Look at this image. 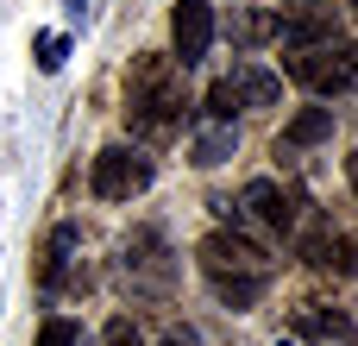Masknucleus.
Instances as JSON below:
<instances>
[{
  "instance_id": "1",
  "label": "nucleus",
  "mask_w": 358,
  "mask_h": 346,
  "mask_svg": "<svg viewBox=\"0 0 358 346\" xmlns=\"http://www.w3.org/2000/svg\"><path fill=\"white\" fill-rule=\"evenodd\" d=\"M195 265H201L208 290H214L227 309H252V303L271 290V277H277V258H271L252 233H239V227H214V233L195 246Z\"/></svg>"
},
{
  "instance_id": "2",
  "label": "nucleus",
  "mask_w": 358,
  "mask_h": 346,
  "mask_svg": "<svg viewBox=\"0 0 358 346\" xmlns=\"http://www.w3.org/2000/svg\"><path fill=\"white\" fill-rule=\"evenodd\" d=\"M189 113V88H182V63L164 50L132 57L126 69V126L138 139H170Z\"/></svg>"
},
{
  "instance_id": "3",
  "label": "nucleus",
  "mask_w": 358,
  "mask_h": 346,
  "mask_svg": "<svg viewBox=\"0 0 358 346\" xmlns=\"http://www.w3.org/2000/svg\"><path fill=\"white\" fill-rule=\"evenodd\" d=\"M239 221L258 227V233H271V240H296L302 227H315L308 195H296V189H283V183H271V177L245 183V195H239ZM245 227H239V233H245Z\"/></svg>"
},
{
  "instance_id": "4",
  "label": "nucleus",
  "mask_w": 358,
  "mask_h": 346,
  "mask_svg": "<svg viewBox=\"0 0 358 346\" xmlns=\"http://www.w3.org/2000/svg\"><path fill=\"white\" fill-rule=\"evenodd\" d=\"M283 69L308 95H346V88H358V44L334 38V44H315V50H289Z\"/></svg>"
},
{
  "instance_id": "5",
  "label": "nucleus",
  "mask_w": 358,
  "mask_h": 346,
  "mask_svg": "<svg viewBox=\"0 0 358 346\" xmlns=\"http://www.w3.org/2000/svg\"><path fill=\"white\" fill-rule=\"evenodd\" d=\"M120 277H126L132 296H170V284H176V258H170V246H164L157 227H138V233L120 246Z\"/></svg>"
},
{
  "instance_id": "6",
  "label": "nucleus",
  "mask_w": 358,
  "mask_h": 346,
  "mask_svg": "<svg viewBox=\"0 0 358 346\" xmlns=\"http://www.w3.org/2000/svg\"><path fill=\"white\" fill-rule=\"evenodd\" d=\"M151 177H157V164H151L145 151H132V145H107V151L94 158L88 189H94L101 202H132V195L151 189Z\"/></svg>"
},
{
  "instance_id": "7",
  "label": "nucleus",
  "mask_w": 358,
  "mask_h": 346,
  "mask_svg": "<svg viewBox=\"0 0 358 346\" xmlns=\"http://www.w3.org/2000/svg\"><path fill=\"white\" fill-rule=\"evenodd\" d=\"M277 95H283V82H277L271 69L239 63L233 76H220V82L208 88V120H233L239 107H277Z\"/></svg>"
},
{
  "instance_id": "8",
  "label": "nucleus",
  "mask_w": 358,
  "mask_h": 346,
  "mask_svg": "<svg viewBox=\"0 0 358 346\" xmlns=\"http://www.w3.org/2000/svg\"><path fill=\"white\" fill-rule=\"evenodd\" d=\"M334 38H340V6H327V0H283V13H277V44L315 50V44H334Z\"/></svg>"
},
{
  "instance_id": "9",
  "label": "nucleus",
  "mask_w": 358,
  "mask_h": 346,
  "mask_svg": "<svg viewBox=\"0 0 358 346\" xmlns=\"http://www.w3.org/2000/svg\"><path fill=\"white\" fill-rule=\"evenodd\" d=\"M170 44H176V63L195 69L214 44V6L208 0H176L170 6Z\"/></svg>"
},
{
  "instance_id": "10",
  "label": "nucleus",
  "mask_w": 358,
  "mask_h": 346,
  "mask_svg": "<svg viewBox=\"0 0 358 346\" xmlns=\"http://www.w3.org/2000/svg\"><path fill=\"white\" fill-rule=\"evenodd\" d=\"M302 258L315 271H334V277H358V233H334L315 221V233L302 240Z\"/></svg>"
},
{
  "instance_id": "11",
  "label": "nucleus",
  "mask_w": 358,
  "mask_h": 346,
  "mask_svg": "<svg viewBox=\"0 0 358 346\" xmlns=\"http://www.w3.org/2000/svg\"><path fill=\"white\" fill-rule=\"evenodd\" d=\"M296 340H315V346H352V340H358V321L346 315V309L302 303V309H296Z\"/></svg>"
},
{
  "instance_id": "12",
  "label": "nucleus",
  "mask_w": 358,
  "mask_h": 346,
  "mask_svg": "<svg viewBox=\"0 0 358 346\" xmlns=\"http://www.w3.org/2000/svg\"><path fill=\"white\" fill-rule=\"evenodd\" d=\"M233 145H239V126H233V120H201V126H195V139H189V164L214 170V164H227V158H233Z\"/></svg>"
},
{
  "instance_id": "13",
  "label": "nucleus",
  "mask_w": 358,
  "mask_h": 346,
  "mask_svg": "<svg viewBox=\"0 0 358 346\" xmlns=\"http://www.w3.org/2000/svg\"><path fill=\"white\" fill-rule=\"evenodd\" d=\"M321 139H334V107H302V113L283 126L277 158H283V151H308V145H321Z\"/></svg>"
},
{
  "instance_id": "14",
  "label": "nucleus",
  "mask_w": 358,
  "mask_h": 346,
  "mask_svg": "<svg viewBox=\"0 0 358 346\" xmlns=\"http://www.w3.org/2000/svg\"><path fill=\"white\" fill-rule=\"evenodd\" d=\"M69 258H76V227H57V233L44 240V258H38V284H44V290H63V271H69Z\"/></svg>"
},
{
  "instance_id": "15",
  "label": "nucleus",
  "mask_w": 358,
  "mask_h": 346,
  "mask_svg": "<svg viewBox=\"0 0 358 346\" xmlns=\"http://www.w3.org/2000/svg\"><path fill=\"white\" fill-rule=\"evenodd\" d=\"M31 57H38V69H44V76H57V69H63V57H69V38H63V32H38V38H31Z\"/></svg>"
},
{
  "instance_id": "16",
  "label": "nucleus",
  "mask_w": 358,
  "mask_h": 346,
  "mask_svg": "<svg viewBox=\"0 0 358 346\" xmlns=\"http://www.w3.org/2000/svg\"><path fill=\"white\" fill-rule=\"evenodd\" d=\"M233 38H239V44H258V38H277V13H271V19H264V13H239Z\"/></svg>"
},
{
  "instance_id": "17",
  "label": "nucleus",
  "mask_w": 358,
  "mask_h": 346,
  "mask_svg": "<svg viewBox=\"0 0 358 346\" xmlns=\"http://www.w3.org/2000/svg\"><path fill=\"white\" fill-rule=\"evenodd\" d=\"M38 346H88V334H82L76 321H63V315H57V321H44V334H38Z\"/></svg>"
},
{
  "instance_id": "18",
  "label": "nucleus",
  "mask_w": 358,
  "mask_h": 346,
  "mask_svg": "<svg viewBox=\"0 0 358 346\" xmlns=\"http://www.w3.org/2000/svg\"><path fill=\"white\" fill-rule=\"evenodd\" d=\"M107 346H145V340H138V328H132L126 315H113V321H107Z\"/></svg>"
},
{
  "instance_id": "19",
  "label": "nucleus",
  "mask_w": 358,
  "mask_h": 346,
  "mask_svg": "<svg viewBox=\"0 0 358 346\" xmlns=\"http://www.w3.org/2000/svg\"><path fill=\"white\" fill-rule=\"evenodd\" d=\"M346 183H352V195H358V151L346 158Z\"/></svg>"
},
{
  "instance_id": "20",
  "label": "nucleus",
  "mask_w": 358,
  "mask_h": 346,
  "mask_svg": "<svg viewBox=\"0 0 358 346\" xmlns=\"http://www.w3.org/2000/svg\"><path fill=\"white\" fill-rule=\"evenodd\" d=\"M63 13H69V19H82V13H88V0H63Z\"/></svg>"
},
{
  "instance_id": "21",
  "label": "nucleus",
  "mask_w": 358,
  "mask_h": 346,
  "mask_svg": "<svg viewBox=\"0 0 358 346\" xmlns=\"http://www.w3.org/2000/svg\"><path fill=\"white\" fill-rule=\"evenodd\" d=\"M271 346H296V334H289V340H271Z\"/></svg>"
},
{
  "instance_id": "22",
  "label": "nucleus",
  "mask_w": 358,
  "mask_h": 346,
  "mask_svg": "<svg viewBox=\"0 0 358 346\" xmlns=\"http://www.w3.org/2000/svg\"><path fill=\"white\" fill-rule=\"evenodd\" d=\"M164 346H189V340H164Z\"/></svg>"
},
{
  "instance_id": "23",
  "label": "nucleus",
  "mask_w": 358,
  "mask_h": 346,
  "mask_svg": "<svg viewBox=\"0 0 358 346\" xmlns=\"http://www.w3.org/2000/svg\"><path fill=\"white\" fill-rule=\"evenodd\" d=\"M352 6H358V0H352Z\"/></svg>"
}]
</instances>
